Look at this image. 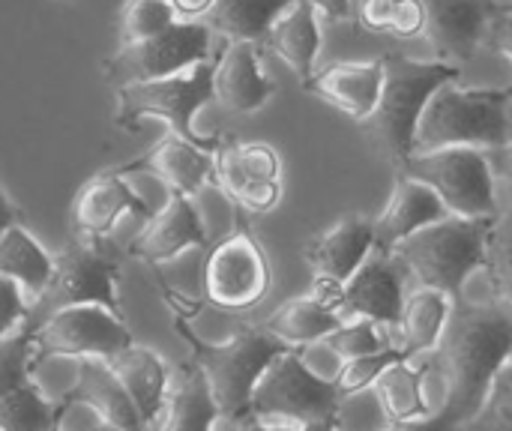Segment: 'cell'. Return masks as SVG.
Instances as JSON below:
<instances>
[{
    "label": "cell",
    "mask_w": 512,
    "mask_h": 431,
    "mask_svg": "<svg viewBox=\"0 0 512 431\" xmlns=\"http://www.w3.org/2000/svg\"><path fill=\"white\" fill-rule=\"evenodd\" d=\"M512 354V306L501 297L459 300L441 345L426 354L429 417L402 431H462L483 408L498 369Z\"/></svg>",
    "instance_id": "cell-1"
},
{
    "label": "cell",
    "mask_w": 512,
    "mask_h": 431,
    "mask_svg": "<svg viewBox=\"0 0 512 431\" xmlns=\"http://www.w3.org/2000/svg\"><path fill=\"white\" fill-rule=\"evenodd\" d=\"M384 90L375 111L360 123L375 150L402 168L417 153V123L429 99L462 78V69L441 60H411L405 54H384Z\"/></svg>",
    "instance_id": "cell-2"
},
{
    "label": "cell",
    "mask_w": 512,
    "mask_h": 431,
    "mask_svg": "<svg viewBox=\"0 0 512 431\" xmlns=\"http://www.w3.org/2000/svg\"><path fill=\"white\" fill-rule=\"evenodd\" d=\"M492 222L495 219L447 216L402 240L393 255L408 273V282L441 291L459 303L471 276L486 264V237Z\"/></svg>",
    "instance_id": "cell-3"
},
{
    "label": "cell",
    "mask_w": 512,
    "mask_h": 431,
    "mask_svg": "<svg viewBox=\"0 0 512 431\" xmlns=\"http://www.w3.org/2000/svg\"><path fill=\"white\" fill-rule=\"evenodd\" d=\"M512 138V96L507 87H441L420 123L417 153L444 147H477L501 150Z\"/></svg>",
    "instance_id": "cell-4"
},
{
    "label": "cell",
    "mask_w": 512,
    "mask_h": 431,
    "mask_svg": "<svg viewBox=\"0 0 512 431\" xmlns=\"http://www.w3.org/2000/svg\"><path fill=\"white\" fill-rule=\"evenodd\" d=\"M177 327H180L186 345L192 348V360L204 372L225 423H240L249 417L252 393H255L261 375L285 351H294L285 342H279L267 327L264 330H258V327L240 330L225 342H204L183 321H177Z\"/></svg>",
    "instance_id": "cell-5"
},
{
    "label": "cell",
    "mask_w": 512,
    "mask_h": 431,
    "mask_svg": "<svg viewBox=\"0 0 512 431\" xmlns=\"http://www.w3.org/2000/svg\"><path fill=\"white\" fill-rule=\"evenodd\" d=\"M120 264L96 249L90 240H72L54 255L51 279L42 294L30 303L21 330L30 336L57 312L72 306H99L111 315H120Z\"/></svg>",
    "instance_id": "cell-6"
},
{
    "label": "cell",
    "mask_w": 512,
    "mask_h": 431,
    "mask_svg": "<svg viewBox=\"0 0 512 431\" xmlns=\"http://www.w3.org/2000/svg\"><path fill=\"white\" fill-rule=\"evenodd\" d=\"M213 69L216 60H204L180 75L159 78V81H141L114 90L117 93V111L114 123L123 129H138V120L144 117H159L168 123V129L204 150H219V138H207L195 132V114L213 102Z\"/></svg>",
    "instance_id": "cell-7"
},
{
    "label": "cell",
    "mask_w": 512,
    "mask_h": 431,
    "mask_svg": "<svg viewBox=\"0 0 512 431\" xmlns=\"http://www.w3.org/2000/svg\"><path fill=\"white\" fill-rule=\"evenodd\" d=\"M402 177L426 183L453 216L465 219H498V183L486 150L477 147H444L420 150L402 168Z\"/></svg>",
    "instance_id": "cell-8"
},
{
    "label": "cell",
    "mask_w": 512,
    "mask_h": 431,
    "mask_svg": "<svg viewBox=\"0 0 512 431\" xmlns=\"http://www.w3.org/2000/svg\"><path fill=\"white\" fill-rule=\"evenodd\" d=\"M342 405V390L333 381L318 378L300 357V351H285L261 375L249 417L303 426L312 420H333Z\"/></svg>",
    "instance_id": "cell-9"
},
{
    "label": "cell",
    "mask_w": 512,
    "mask_h": 431,
    "mask_svg": "<svg viewBox=\"0 0 512 431\" xmlns=\"http://www.w3.org/2000/svg\"><path fill=\"white\" fill-rule=\"evenodd\" d=\"M210 48L213 30L204 21H174L159 36L120 45L111 57H105V81L120 90L141 81L171 78L210 60Z\"/></svg>",
    "instance_id": "cell-10"
},
{
    "label": "cell",
    "mask_w": 512,
    "mask_h": 431,
    "mask_svg": "<svg viewBox=\"0 0 512 431\" xmlns=\"http://www.w3.org/2000/svg\"><path fill=\"white\" fill-rule=\"evenodd\" d=\"M270 288V264L252 231L237 228L222 237L204 264L207 300L225 312H243L258 306Z\"/></svg>",
    "instance_id": "cell-11"
},
{
    "label": "cell",
    "mask_w": 512,
    "mask_h": 431,
    "mask_svg": "<svg viewBox=\"0 0 512 431\" xmlns=\"http://www.w3.org/2000/svg\"><path fill=\"white\" fill-rule=\"evenodd\" d=\"M132 333L120 315H111L99 306H72L48 318L33 333L36 366L45 357H96L111 360L120 351L132 348Z\"/></svg>",
    "instance_id": "cell-12"
},
{
    "label": "cell",
    "mask_w": 512,
    "mask_h": 431,
    "mask_svg": "<svg viewBox=\"0 0 512 431\" xmlns=\"http://www.w3.org/2000/svg\"><path fill=\"white\" fill-rule=\"evenodd\" d=\"M282 162L270 144L225 141L216 150V186L246 213H270L282 198Z\"/></svg>",
    "instance_id": "cell-13"
},
{
    "label": "cell",
    "mask_w": 512,
    "mask_h": 431,
    "mask_svg": "<svg viewBox=\"0 0 512 431\" xmlns=\"http://www.w3.org/2000/svg\"><path fill=\"white\" fill-rule=\"evenodd\" d=\"M408 300V273L396 261V255L372 249V255L360 264V270L339 285L333 306L348 318H363L378 327L399 330L402 309Z\"/></svg>",
    "instance_id": "cell-14"
},
{
    "label": "cell",
    "mask_w": 512,
    "mask_h": 431,
    "mask_svg": "<svg viewBox=\"0 0 512 431\" xmlns=\"http://www.w3.org/2000/svg\"><path fill=\"white\" fill-rule=\"evenodd\" d=\"M426 6V42L435 60L462 66L486 42L489 24L498 15L501 0H423Z\"/></svg>",
    "instance_id": "cell-15"
},
{
    "label": "cell",
    "mask_w": 512,
    "mask_h": 431,
    "mask_svg": "<svg viewBox=\"0 0 512 431\" xmlns=\"http://www.w3.org/2000/svg\"><path fill=\"white\" fill-rule=\"evenodd\" d=\"M114 174H150L159 183L168 186V192H180L186 198L198 195L210 183H216V153L204 150L174 132H168L156 147H150L144 156L123 162L120 168H111Z\"/></svg>",
    "instance_id": "cell-16"
},
{
    "label": "cell",
    "mask_w": 512,
    "mask_h": 431,
    "mask_svg": "<svg viewBox=\"0 0 512 431\" xmlns=\"http://www.w3.org/2000/svg\"><path fill=\"white\" fill-rule=\"evenodd\" d=\"M204 246H207V228L192 198L180 192H168L165 207L153 213L141 228V234L129 243V255L147 264H162L186 249H204Z\"/></svg>",
    "instance_id": "cell-17"
},
{
    "label": "cell",
    "mask_w": 512,
    "mask_h": 431,
    "mask_svg": "<svg viewBox=\"0 0 512 431\" xmlns=\"http://www.w3.org/2000/svg\"><path fill=\"white\" fill-rule=\"evenodd\" d=\"M123 213H135L141 219L153 216L147 201L126 183V177L114 171L87 180L72 201V222L78 228V237L90 243L105 237Z\"/></svg>",
    "instance_id": "cell-18"
},
{
    "label": "cell",
    "mask_w": 512,
    "mask_h": 431,
    "mask_svg": "<svg viewBox=\"0 0 512 431\" xmlns=\"http://www.w3.org/2000/svg\"><path fill=\"white\" fill-rule=\"evenodd\" d=\"M276 93V84L261 72V54L255 42H228L213 69V96L234 114H252L264 108Z\"/></svg>",
    "instance_id": "cell-19"
},
{
    "label": "cell",
    "mask_w": 512,
    "mask_h": 431,
    "mask_svg": "<svg viewBox=\"0 0 512 431\" xmlns=\"http://www.w3.org/2000/svg\"><path fill=\"white\" fill-rule=\"evenodd\" d=\"M375 249V219L351 213L339 219L333 228L318 234L309 246V264L315 270V282L345 285L360 264Z\"/></svg>",
    "instance_id": "cell-20"
},
{
    "label": "cell",
    "mask_w": 512,
    "mask_h": 431,
    "mask_svg": "<svg viewBox=\"0 0 512 431\" xmlns=\"http://www.w3.org/2000/svg\"><path fill=\"white\" fill-rule=\"evenodd\" d=\"M60 402L66 408L72 405H84L90 408L102 426H111L117 431H147L129 393L123 390V384L117 381V375L111 372L108 360H96V357H87V360H78V378H75V387L66 390L60 396Z\"/></svg>",
    "instance_id": "cell-21"
},
{
    "label": "cell",
    "mask_w": 512,
    "mask_h": 431,
    "mask_svg": "<svg viewBox=\"0 0 512 431\" xmlns=\"http://www.w3.org/2000/svg\"><path fill=\"white\" fill-rule=\"evenodd\" d=\"M309 90L354 120H366L384 90V60H339L315 72Z\"/></svg>",
    "instance_id": "cell-22"
},
{
    "label": "cell",
    "mask_w": 512,
    "mask_h": 431,
    "mask_svg": "<svg viewBox=\"0 0 512 431\" xmlns=\"http://www.w3.org/2000/svg\"><path fill=\"white\" fill-rule=\"evenodd\" d=\"M447 216H453V213L444 207V201L426 183L399 174L384 213L375 219V249L393 255V249L402 240H408L411 234H417Z\"/></svg>",
    "instance_id": "cell-23"
},
{
    "label": "cell",
    "mask_w": 512,
    "mask_h": 431,
    "mask_svg": "<svg viewBox=\"0 0 512 431\" xmlns=\"http://www.w3.org/2000/svg\"><path fill=\"white\" fill-rule=\"evenodd\" d=\"M111 372L117 375V381L123 384V390L129 393L144 429L153 431L162 411H165V399H168V372L165 363L150 351V348H126L117 357L108 360Z\"/></svg>",
    "instance_id": "cell-24"
},
{
    "label": "cell",
    "mask_w": 512,
    "mask_h": 431,
    "mask_svg": "<svg viewBox=\"0 0 512 431\" xmlns=\"http://www.w3.org/2000/svg\"><path fill=\"white\" fill-rule=\"evenodd\" d=\"M222 420L210 384L195 360L183 363L168 387L165 411L153 431H216Z\"/></svg>",
    "instance_id": "cell-25"
},
{
    "label": "cell",
    "mask_w": 512,
    "mask_h": 431,
    "mask_svg": "<svg viewBox=\"0 0 512 431\" xmlns=\"http://www.w3.org/2000/svg\"><path fill=\"white\" fill-rule=\"evenodd\" d=\"M264 45L282 57L300 81L309 87L315 78V60L321 51V24H318V9L309 0H297L267 33Z\"/></svg>",
    "instance_id": "cell-26"
},
{
    "label": "cell",
    "mask_w": 512,
    "mask_h": 431,
    "mask_svg": "<svg viewBox=\"0 0 512 431\" xmlns=\"http://www.w3.org/2000/svg\"><path fill=\"white\" fill-rule=\"evenodd\" d=\"M453 309L456 303L447 294L432 291V288H414L405 300L402 321H399V336H402L399 351L408 360L432 354L447 333Z\"/></svg>",
    "instance_id": "cell-27"
},
{
    "label": "cell",
    "mask_w": 512,
    "mask_h": 431,
    "mask_svg": "<svg viewBox=\"0 0 512 431\" xmlns=\"http://www.w3.org/2000/svg\"><path fill=\"white\" fill-rule=\"evenodd\" d=\"M342 324H345V315L336 306H330L318 294H306V297H294L282 303L267 321V330L288 348L300 351L306 345L330 339Z\"/></svg>",
    "instance_id": "cell-28"
},
{
    "label": "cell",
    "mask_w": 512,
    "mask_h": 431,
    "mask_svg": "<svg viewBox=\"0 0 512 431\" xmlns=\"http://www.w3.org/2000/svg\"><path fill=\"white\" fill-rule=\"evenodd\" d=\"M297 0H216L204 15V24L213 33H222L228 42H255L264 45L273 24Z\"/></svg>",
    "instance_id": "cell-29"
},
{
    "label": "cell",
    "mask_w": 512,
    "mask_h": 431,
    "mask_svg": "<svg viewBox=\"0 0 512 431\" xmlns=\"http://www.w3.org/2000/svg\"><path fill=\"white\" fill-rule=\"evenodd\" d=\"M387 420L396 429H405L411 423H420L429 417V402H426V387H423V369L414 366L411 360L393 363L378 384L372 387Z\"/></svg>",
    "instance_id": "cell-30"
},
{
    "label": "cell",
    "mask_w": 512,
    "mask_h": 431,
    "mask_svg": "<svg viewBox=\"0 0 512 431\" xmlns=\"http://www.w3.org/2000/svg\"><path fill=\"white\" fill-rule=\"evenodd\" d=\"M51 267H54V258L45 255V249L21 225L9 228L0 237V276L15 282L27 294L30 303L48 285Z\"/></svg>",
    "instance_id": "cell-31"
},
{
    "label": "cell",
    "mask_w": 512,
    "mask_h": 431,
    "mask_svg": "<svg viewBox=\"0 0 512 431\" xmlns=\"http://www.w3.org/2000/svg\"><path fill=\"white\" fill-rule=\"evenodd\" d=\"M66 411L63 402H48L36 384H24L0 402V431H51Z\"/></svg>",
    "instance_id": "cell-32"
},
{
    "label": "cell",
    "mask_w": 512,
    "mask_h": 431,
    "mask_svg": "<svg viewBox=\"0 0 512 431\" xmlns=\"http://www.w3.org/2000/svg\"><path fill=\"white\" fill-rule=\"evenodd\" d=\"M483 270L489 276V285L495 288V297L512 306V204L510 210H501V216L489 228Z\"/></svg>",
    "instance_id": "cell-33"
},
{
    "label": "cell",
    "mask_w": 512,
    "mask_h": 431,
    "mask_svg": "<svg viewBox=\"0 0 512 431\" xmlns=\"http://www.w3.org/2000/svg\"><path fill=\"white\" fill-rule=\"evenodd\" d=\"M177 21V12L165 0H126L120 15V45H132L159 36Z\"/></svg>",
    "instance_id": "cell-34"
},
{
    "label": "cell",
    "mask_w": 512,
    "mask_h": 431,
    "mask_svg": "<svg viewBox=\"0 0 512 431\" xmlns=\"http://www.w3.org/2000/svg\"><path fill=\"white\" fill-rule=\"evenodd\" d=\"M36 369L33 336L27 330H15L0 342V402L30 384V372Z\"/></svg>",
    "instance_id": "cell-35"
},
{
    "label": "cell",
    "mask_w": 512,
    "mask_h": 431,
    "mask_svg": "<svg viewBox=\"0 0 512 431\" xmlns=\"http://www.w3.org/2000/svg\"><path fill=\"white\" fill-rule=\"evenodd\" d=\"M462 431H512V354L498 369L480 414Z\"/></svg>",
    "instance_id": "cell-36"
},
{
    "label": "cell",
    "mask_w": 512,
    "mask_h": 431,
    "mask_svg": "<svg viewBox=\"0 0 512 431\" xmlns=\"http://www.w3.org/2000/svg\"><path fill=\"white\" fill-rule=\"evenodd\" d=\"M399 360H408L399 348H384L378 354H369V357H357V360H345L342 372H339V381L336 387L342 390V396H351V393H363V390H372L378 384V378Z\"/></svg>",
    "instance_id": "cell-37"
},
{
    "label": "cell",
    "mask_w": 512,
    "mask_h": 431,
    "mask_svg": "<svg viewBox=\"0 0 512 431\" xmlns=\"http://www.w3.org/2000/svg\"><path fill=\"white\" fill-rule=\"evenodd\" d=\"M327 342L342 360H357V357H369V354H378L384 348H393L381 336V327L372 321H363V318H348Z\"/></svg>",
    "instance_id": "cell-38"
},
{
    "label": "cell",
    "mask_w": 512,
    "mask_h": 431,
    "mask_svg": "<svg viewBox=\"0 0 512 431\" xmlns=\"http://www.w3.org/2000/svg\"><path fill=\"white\" fill-rule=\"evenodd\" d=\"M27 309H30L27 294L15 282H9V279L0 276V342L6 336H12L24 324Z\"/></svg>",
    "instance_id": "cell-39"
},
{
    "label": "cell",
    "mask_w": 512,
    "mask_h": 431,
    "mask_svg": "<svg viewBox=\"0 0 512 431\" xmlns=\"http://www.w3.org/2000/svg\"><path fill=\"white\" fill-rule=\"evenodd\" d=\"M390 33L399 39H414L426 33V6L423 0H396Z\"/></svg>",
    "instance_id": "cell-40"
},
{
    "label": "cell",
    "mask_w": 512,
    "mask_h": 431,
    "mask_svg": "<svg viewBox=\"0 0 512 431\" xmlns=\"http://www.w3.org/2000/svg\"><path fill=\"white\" fill-rule=\"evenodd\" d=\"M486 42H489V48H492V51L504 54V57L512 63V12H507V9H501V6H498V15L492 18L489 33H486ZM507 90H510V96H512V84L507 87Z\"/></svg>",
    "instance_id": "cell-41"
},
{
    "label": "cell",
    "mask_w": 512,
    "mask_h": 431,
    "mask_svg": "<svg viewBox=\"0 0 512 431\" xmlns=\"http://www.w3.org/2000/svg\"><path fill=\"white\" fill-rule=\"evenodd\" d=\"M489 162H492V171H495V183H501L507 192H512V138L501 150L489 153Z\"/></svg>",
    "instance_id": "cell-42"
},
{
    "label": "cell",
    "mask_w": 512,
    "mask_h": 431,
    "mask_svg": "<svg viewBox=\"0 0 512 431\" xmlns=\"http://www.w3.org/2000/svg\"><path fill=\"white\" fill-rule=\"evenodd\" d=\"M318 15L330 18V21H354V9H351V0H309Z\"/></svg>",
    "instance_id": "cell-43"
},
{
    "label": "cell",
    "mask_w": 512,
    "mask_h": 431,
    "mask_svg": "<svg viewBox=\"0 0 512 431\" xmlns=\"http://www.w3.org/2000/svg\"><path fill=\"white\" fill-rule=\"evenodd\" d=\"M168 3L174 6V12H177V15H183V18L189 21V18L207 15V12L213 9V3H216V0H168Z\"/></svg>",
    "instance_id": "cell-44"
},
{
    "label": "cell",
    "mask_w": 512,
    "mask_h": 431,
    "mask_svg": "<svg viewBox=\"0 0 512 431\" xmlns=\"http://www.w3.org/2000/svg\"><path fill=\"white\" fill-rule=\"evenodd\" d=\"M231 426L234 431H297V426H291V423H273V420H258V417H246Z\"/></svg>",
    "instance_id": "cell-45"
},
{
    "label": "cell",
    "mask_w": 512,
    "mask_h": 431,
    "mask_svg": "<svg viewBox=\"0 0 512 431\" xmlns=\"http://www.w3.org/2000/svg\"><path fill=\"white\" fill-rule=\"evenodd\" d=\"M18 216H21V213H18V207H15V204L6 198V192L0 189V237H3L9 228H15V225H18Z\"/></svg>",
    "instance_id": "cell-46"
},
{
    "label": "cell",
    "mask_w": 512,
    "mask_h": 431,
    "mask_svg": "<svg viewBox=\"0 0 512 431\" xmlns=\"http://www.w3.org/2000/svg\"><path fill=\"white\" fill-rule=\"evenodd\" d=\"M297 431H342V429H339V423H336V417H333V420H312V423H303V426H297Z\"/></svg>",
    "instance_id": "cell-47"
},
{
    "label": "cell",
    "mask_w": 512,
    "mask_h": 431,
    "mask_svg": "<svg viewBox=\"0 0 512 431\" xmlns=\"http://www.w3.org/2000/svg\"><path fill=\"white\" fill-rule=\"evenodd\" d=\"M216 431H234V426H231V423H225V420H222V426H216Z\"/></svg>",
    "instance_id": "cell-48"
},
{
    "label": "cell",
    "mask_w": 512,
    "mask_h": 431,
    "mask_svg": "<svg viewBox=\"0 0 512 431\" xmlns=\"http://www.w3.org/2000/svg\"><path fill=\"white\" fill-rule=\"evenodd\" d=\"M501 9H507V12H512V0H501Z\"/></svg>",
    "instance_id": "cell-49"
},
{
    "label": "cell",
    "mask_w": 512,
    "mask_h": 431,
    "mask_svg": "<svg viewBox=\"0 0 512 431\" xmlns=\"http://www.w3.org/2000/svg\"><path fill=\"white\" fill-rule=\"evenodd\" d=\"M363 3H366V0H351V9H360Z\"/></svg>",
    "instance_id": "cell-50"
},
{
    "label": "cell",
    "mask_w": 512,
    "mask_h": 431,
    "mask_svg": "<svg viewBox=\"0 0 512 431\" xmlns=\"http://www.w3.org/2000/svg\"><path fill=\"white\" fill-rule=\"evenodd\" d=\"M93 431H117V429H111V426H99V429H93Z\"/></svg>",
    "instance_id": "cell-51"
},
{
    "label": "cell",
    "mask_w": 512,
    "mask_h": 431,
    "mask_svg": "<svg viewBox=\"0 0 512 431\" xmlns=\"http://www.w3.org/2000/svg\"><path fill=\"white\" fill-rule=\"evenodd\" d=\"M51 431H63V423H57V426H54V429Z\"/></svg>",
    "instance_id": "cell-52"
},
{
    "label": "cell",
    "mask_w": 512,
    "mask_h": 431,
    "mask_svg": "<svg viewBox=\"0 0 512 431\" xmlns=\"http://www.w3.org/2000/svg\"><path fill=\"white\" fill-rule=\"evenodd\" d=\"M387 431H402V429H387Z\"/></svg>",
    "instance_id": "cell-53"
},
{
    "label": "cell",
    "mask_w": 512,
    "mask_h": 431,
    "mask_svg": "<svg viewBox=\"0 0 512 431\" xmlns=\"http://www.w3.org/2000/svg\"><path fill=\"white\" fill-rule=\"evenodd\" d=\"M165 3H168V0H165Z\"/></svg>",
    "instance_id": "cell-54"
}]
</instances>
